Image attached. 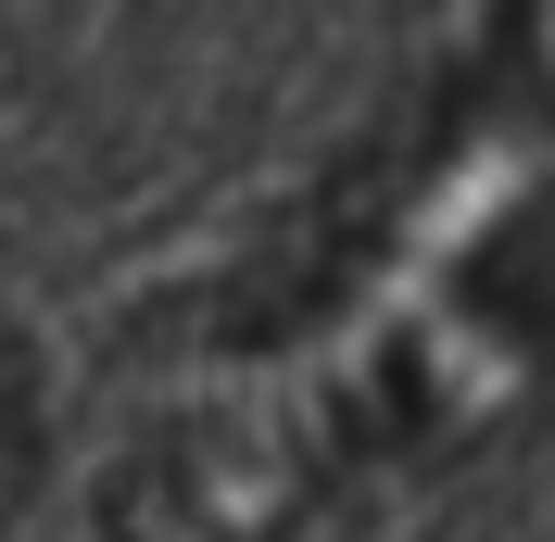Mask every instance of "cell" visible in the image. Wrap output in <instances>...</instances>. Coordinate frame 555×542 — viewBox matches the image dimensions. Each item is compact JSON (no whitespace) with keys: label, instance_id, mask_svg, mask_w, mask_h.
<instances>
[{"label":"cell","instance_id":"6da1fadb","mask_svg":"<svg viewBox=\"0 0 555 542\" xmlns=\"http://www.w3.org/2000/svg\"><path fill=\"white\" fill-rule=\"evenodd\" d=\"M38 479H51V353L26 315H0V530L38 505Z\"/></svg>","mask_w":555,"mask_h":542}]
</instances>
